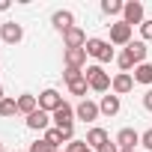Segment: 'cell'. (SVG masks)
<instances>
[{"label":"cell","mask_w":152,"mask_h":152,"mask_svg":"<svg viewBox=\"0 0 152 152\" xmlns=\"http://www.w3.org/2000/svg\"><path fill=\"white\" fill-rule=\"evenodd\" d=\"M137 143H140V134L134 128H119V134H116V146L119 149H137Z\"/></svg>","instance_id":"cell-13"},{"label":"cell","mask_w":152,"mask_h":152,"mask_svg":"<svg viewBox=\"0 0 152 152\" xmlns=\"http://www.w3.org/2000/svg\"><path fill=\"white\" fill-rule=\"evenodd\" d=\"M107 140H110V137H107V131H104V128H99V125H93V128L87 131V146H90V149H96V152H99Z\"/></svg>","instance_id":"cell-16"},{"label":"cell","mask_w":152,"mask_h":152,"mask_svg":"<svg viewBox=\"0 0 152 152\" xmlns=\"http://www.w3.org/2000/svg\"><path fill=\"white\" fill-rule=\"evenodd\" d=\"M57 107H63V96H60L57 90H42V93H39V110L54 113Z\"/></svg>","instance_id":"cell-5"},{"label":"cell","mask_w":152,"mask_h":152,"mask_svg":"<svg viewBox=\"0 0 152 152\" xmlns=\"http://www.w3.org/2000/svg\"><path fill=\"white\" fill-rule=\"evenodd\" d=\"M122 21L128 24V27H140L146 18H143V3H140V0H128V3H125V9H122Z\"/></svg>","instance_id":"cell-4"},{"label":"cell","mask_w":152,"mask_h":152,"mask_svg":"<svg viewBox=\"0 0 152 152\" xmlns=\"http://www.w3.org/2000/svg\"><path fill=\"white\" fill-rule=\"evenodd\" d=\"M99 152H119V146H116V140H107V143H104Z\"/></svg>","instance_id":"cell-29"},{"label":"cell","mask_w":152,"mask_h":152,"mask_svg":"<svg viewBox=\"0 0 152 152\" xmlns=\"http://www.w3.org/2000/svg\"><path fill=\"white\" fill-rule=\"evenodd\" d=\"M140 39H143V42H152V18H146V21L140 24Z\"/></svg>","instance_id":"cell-26"},{"label":"cell","mask_w":152,"mask_h":152,"mask_svg":"<svg viewBox=\"0 0 152 152\" xmlns=\"http://www.w3.org/2000/svg\"><path fill=\"white\" fill-rule=\"evenodd\" d=\"M36 110H39V99H36V96H30V93L18 96V113L30 116V113H36Z\"/></svg>","instance_id":"cell-17"},{"label":"cell","mask_w":152,"mask_h":152,"mask_svg":"<svg viewBox=\"0 0 152 152\" xmlns=\"http://www.w3.org/2000/svg\"><path fill=\"white\" fill-rule=\"evenodd\" d=\"M131 90H134V75H128V72L113 75V84H110V93L113 96H128Z\"/></svg>","instance_id":"cell-6"},{"label":"cell","mask_w":152,"mask_h":152,"mask_svg":"<svg viewBox=\"0 0 152 152\" xmlns=\"http://www.w3.org/2000/svg\"><path fill=\"white\" fill-rule=\"evenodd\" d=\"M9 9V0H0V12H6Z\"/></svg>","instance_id":"cell-31"},{"label":"cell","mask_w":152,"mask_h":152,"mask_svg":"<svg viewBox=\"0 0 152 152\" xmlns=\"http://www.w3.org/2000/svg\"><path fill=\"white\" fill-rule=\"evenodd\" d=\"M140 146H143V149H149V152H152V128H146V131H143V134H140Z\"/></svg>","instance_id":"cell-28"},{"label":"cell","mask_w":152,"mask_h":152,"mask_svg":"<svg viewBox=\"0 0 152 152\" xmlns=\"http://www.w3.org/2000/svg\"><path fill=\"white\" fill-rule=\"evenodd\" d=\"M119 152H137V149H119Z\"/></svg>","instance_id":"cell-33"},{"label":"cell","mask_w":152,"mask_h":152,"mask_svg":"<svg viewBox=\"0 0 152 152\" xmlns=\"http://www.w3.org/2000/svg\"><path fill=\"white\" fill-rule=\"evenodd\" d=\"M63 60H66V69H84L87 66V48H66Z\"/></svg>","instance_id":"cell-9"},{"label":"cell","mask_w":152,"mask_h":152,"mask_svg":"<svg viewBox=\"0 0 152 152\" xmlns=\"http://www.w3.org/2000/svg\"><path fill=\"white\" fill-rule=\"evenodd\" d=\"M57 152H60V149H57Z\"/></svg>","instance_id":"cell-35"},{"label":"cell","mask_w":152,"mask_h":152,"mask_svg":"<svg viewBox=\"0 0 152 152\" xmlns=\"http://www.w3.org/2000/svg\"><path fill=\"white\" fill-rule=\"evenodd\" d=\"M143 107H146V110H152V90H146V93H143Z\"/></svg>","instance_id":"cell-30"},{"label":"cell","mask_w":152,"mask_h":152,"mask_svg":"<svg viewBox=\"0 0 152 152\" xmlns=\"http://www.w3.org/2000/svg\"><path fill=\"white\" fill-rule=\"evenodd\" d=\"M119 107H122V102H119V96H102V102H99V110H102V116H116L119 113Z\"/></svg>","instance_id":"cell-15"},{"label":"cell","mask_w":152,"mask_h":152,"mask_svg":"<svg viewBox=\"0 0 152 152\" xmlns=\"http://www.w3.org/2000/svg\"><path fill=\"white\" fill-rule=\"evenodd\" d=\"M63 45H66V48H84V45H87V33H84L81 27H72V30L63 33Z\"/></svg>","instance_id":"cell-14"},{"label":"cell","mask_w":152,"mask_h":152,"mask_svg":"<svg viewBox=\"0 0 152 152\" xmlns=\"http://www.w3.org/2000/svg\"><path fill=\"white\" fill-rule=\"evenodd\" d=\"M87 90H90V84H87L84 75H81L78 81H72V84H69V93H72V96H87Z\"/></svg>","instance_id":"cell-22"},{"label":"cell","mask_w":152,"mask_h":152,"mask_svg":"<svg viewBox=\"0 0 152 152\" xmlns=\"http://www.w3.org/2000/svg\"><path fill=\"white\" fill-rule=\"evenodd\" d=\"M134 84H152V63H140L134 66Z\"/></svg>","instance_id":"cell-19"},{"label":"cell","mask_w":152,"mask_h":152,"mask_svg":"<svg viewBox=\"0 0 152 152\" xmlns=\"http://www.w3.org/2000/svg\"><path fill=\"white\" fill-rule=\"evenodd\" d=\"M0 39H3L6 45H18L24 39V27L15 24V21H6V24H0Z\"/></svg>","instance_id":"cell-7"},{"label":"cell","mask_w":152,"mask_h":152,"mask_svg":"<svg viewBox=\"0 0 152 152\" xmlns=\"http://www.w3.org/2000/svg\"><path fill=\"white\" fill-rule=\"evenodd\" d=\"M45 140H48L54 149H60L63 143H69V140H66V134H63V128H57V125H51V128L45 131Z\"/></svg>","instance_id":"cell-20"},{"label":"cell","mask_w":152,"mask_h":152,"mask_svg":"<svg viewBox=\"0 0 152 152\" xmlns=\"http://www.w3.org/2000/svg\"><path fill=\"white\" fill-rule=\"evenodd\" d=\"M84 48H87V57H96V60H99V66L116 60V51H113L110 42H104V39H87Z\"/></svg>","instance_id":"cell-2"},{"label":"cell","mask_w":152,"mask_h":152,"mask_svg":"<svg viewBox=\"0 0 152 152\" xmlns=\"http://www.w3.org/2000/svg\"><path fill=\"white\" fill-rule=\"evenodd\" d=\"M122 9H125L122 0H102V12L104 15H122Z\"/></svg>","instance_id":"cell-21"},{"label":"cell","mask_w":152,"mask_h":152,"mask_svg":"<svg viewBox=\"0 0 152 152\" xmlns=\"http://www.w3.org/2000/svg\"><path fill=\"white\" fill-rule=\"evenodd\" d=\"M51 24H54V30H60V33H66V30H72V27H78V24H75V15H72L69 9H57V12L51 15Z\"/></svg>","instance_id":"cell-11"},{"label":"cell","mask_w":152,"mask_h":152,"mask_svg":"<svg viewBox=\"0 0 152 152\" xmlns=\"http://www.w3.org/2000/svg\"><path fill=\"white\" fill-rule=\"evenodd\" d=\"M51 119H54V125L57 128H75V107L69 104V102H63V107H57L54 113H51Z\"/></svg>","instance_id":"cell-3"},{"label":"cell","mask_w":152,"mask_h":152,"mask_svg":"<svg viewBox=\"0 0 152 152\" xmlns=\"http://www.w3.org/2000/svg\"><path fill=\"white\" fill-rule=\"evenodd\" d=\"M18 113V99H3L0 102V116H15Z\"/></svg>","instance_id":"cell-23"},{"label":"cell","mask_w":152,"mask_h":152,"mask_svg":"<svg viewBox=\"0 0 152 152\" xmlns=\"http://www.w3.org/2000/svg\"><path fill=\"white\" fill-rule=\"evenodd\" d=\"M125 51L131 54V60H134L137 66H140V63H146V51H149V48H146V42H143V39H137V42H128V48H125Z\"/></svg>","instance_id":"cell-18"},{"label":"cell","mask_w":152,"mask_h":152,"mask_svg":"<svg viewBox=\"0 0 152 152\" xmlns=\"http://www.w3.org/2000/svg\"><path fill=\"white\" fill-rule=\"evenodd\" d=\"M3 99H6V93H3V87H0V102H3Z\"/></svg>","instance_id":"cell-32"},{"label":"cell","mask_w":152,"mask_h":152,"mask_svg":"<svg viewBox=\"0 0 152 152\" xmlns=\"http://www.w3.org/2000/svg\"><path fill=\"white\" fill-rule=\"evenodd\" d=\"M27 152H57V149H54V146H51V143H48V140L42 137V140L30 143V149H27Z\"/></svg>","instance_id":"cell-25"},{"label":"cell","mask_w":152,"mask_h":152,"mask_svg":"<svg viewBox=\"0 0 152 152\" xmlns=\"http://www.w3.org/2000/svg\"><path fill=\"white\" fill-rule=\"evenodd\" d=\"M0 152H3V143H0Z\"/></svg>","instance_id":"cell-34"},{"label":"cell","mask_w":152,"mask_h":152,"mask_svg":"<svg viewBox=\"0 0 152 152\" xmlns=\"http://www.w3.org/2000/svg\"><path fill=\"white\" fill-rule=\"evenodd\" d=\"M116 66H119V69H122V72H128V75H131V69H134V66H137V63H134V60H131V54H128V51H122V54H119V57H116Z\"/></svg>","instance_id":"cell-24"},{"label":"cell","mask_w":152,"mask_h":152,"mask_svg":"<svg viewBox=\"0 0 152 152\" xmlns=\"http://www.w3.org/2000/svg\"><path fill=\"white\" fill-rule=\"evenodd\" d=\"M27 128H30V131H48V128H51V113H45V110L30 113V116H27Z\"/></svg>","instance_id":"cell-12"},{"label":"cell","mask_w":152,"mask_h":152,"mask_svg":"<svg viewBox=\"0 0 152 152\" xmlns=\"http://www.w3.org/2000/svg\"><path fill=\"white\" fill-rule=\"evenodd\" d=\"M75 116H78L81 122H96L99 116H102V110H99V104L96 102H90V99H84L78 107H75Z\"/></svg>","instance_id":"cell-8"},{"label":"cell","mask_w":152,"mask_h":152,"mask_svg":"<svg viewBox=\"0 0 152 152\" xmlns=\"http://www.w3.org/2000/svg\"><path fill=\"white\" fill-rule=\"evenodd\" d=\"M84 78H87V84H90V90H96V93H107L110 90V84H113V78L96 63V66H87V72H84Z\"/></svg>","instance_id":"cell-1"},{"label":"cell","mask_w":152,"mask_h":152,"mask_svg":"<svg viewBox=\"0 0 152 152\" xmlns=\"http://www.w3.org/2000/svg\"><path fill=\"white\" fill-rule=\"evenodd\" d=\"M81 75H84L81 69H66V72H63V81H66V84H72V81H78Z\"/></svg>","instance_id":"cell-27"},{"label":"cell","mask_w":152,"mask_h":152,"mask_svg":"<svg viewBox=\"0 0 152 152\" xmlns=\"http://www.w3.org/2000/svg\"><path fill=\"white\" fill-rule=\"evenodd\" d=\"M128 42H131V27H128L125 21L110 24V45H125V48H128Z\"/></svg>","instance_id":"cell-10"}]
</instances>
